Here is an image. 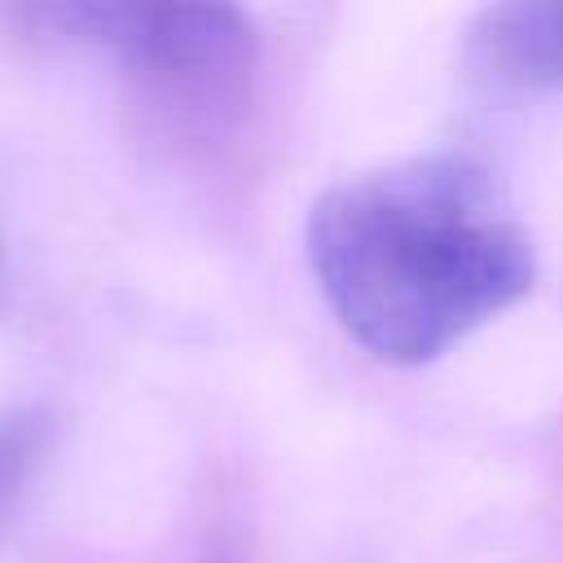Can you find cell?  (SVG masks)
Returning <instances> with one entry per match:
<instances>
[{
  "mask_svg": "<svg viewBox=\"0 0 563 563\" xmlns=\"http://www.w3.org/2000/svg\"><path fill=\"white\" fill-rule=\"evenodd\" d=\"M308 264L339 325L391 365L444 356L537 282L523 220L462 154H413L330 185L308 216Z\"/></svg>",
  "mask_w": 563,
  "mask_h": 563,
  "instance_id": "1",
  "label": "cell"
},
{
  "mask_svg": "<svg viewBox=\"0 0 563 563\" xmlns=\"http://www.w3.org/2000/svg\"><path fill=\"white\" fill-rule=\"evenodd\" d=\"M44 31L119 57L150 92L180 110H224L255 66V35L224 4H40Z\"/></svg>",
  "mask_w": 563,
  "mask_h": 563,
  "instance_id": "2",
  "label": "cell"
},
{
  "mask_svg": "<svg viewBox=\"0 0 563 563\" xmlns=\"http://www.w3.org/2000/svg\"><path fill=\"white\" fill-rule=\"evenodd\" d=\"M471 62L506 88H563V0L488 9L471 31Z\"/></svg>",
  "mask_w": 563,
  "mask_h": 563,
  "instance_id": "3",
  "label": "cell"
},
{
  "mask_svg": "<svg viewBox=\"0 0 563 563\" xmlns=\"http://www.w3.org/2000/svg\"><path fill=\"white\" fill-rule=\"evenodd\" d=\"M48 449V418L40 409H13L0 418V523L35 479Z\"/></svg>",
  "mask_w": 563,
  "mask_h": 563,
  "instance_id": "4",
  "label": "cell"
},
{
  "mask_svg": "<svg viewBox=\"0 0 563 563\" xmlns=\"http://www.w3.org/2000/svg\"><path fill=\"white\" fill-rule=\"evenodd\" d=\"M0 290H4V246H0Z\"/></svg>",
  "mask_w": 563,
  "mask_h": 563,
  "instance_id": "5",
  "label": "cell"
}]
</instances>
